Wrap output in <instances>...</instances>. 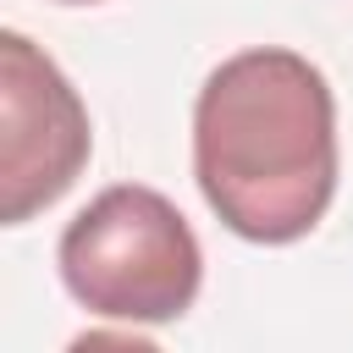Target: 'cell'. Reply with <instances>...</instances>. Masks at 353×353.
<instances>
[{
  "label": "cell",
  "instance_id": "6da1fadb",
  "mask_svg": "<svg viewBox=\"0 0 353 353\" xmlns=\"http://www.w3.org/2000/svg\"><path fill=\"white\" fill-rule=\"evenodd\" d=\"M336 99L325 72L281 44L226 55L193 99V176L243 243H298L336 199Z\"/></svg>",
  "mask_w": 353,
  "mask_h": 353
},
{
  "label": "cell",
  "instance_id": "7a4b0ae2",
  "mask_svg": "<svg viewBox=\"0 0 353 353\" xmlns=\"http://www.w3.org/2000/svg\"><path fill=\"white\" fill-rule=\"evenodd\" d=\"M55 265L88 314L127 325L182 320L204 281V248L188 215L143 182H116L88 199L66 221Z\"/></svg>",
  "mask_w": 353,
  "mask_h": 353
},
{
  "label": "cell",
  "instance_id": "3957f363",
  "mask_svg": "<svg viewBox=\"0 0 353 353\" xmlns=\"http://www.w3.org/2000/svg\"><path fill=\"white\" fill-rule=\"evenodd\" d=\"M94 127L66 72L28 39L0 33V221L50 210L88 165Z\"/></svg>",
  "mask_w": 353,
  "mask_h": 353
},
{
  "label": "cell",
  "instance_id": "277c9868",
  "mask_svg": "<svg viewBox=\"0 0 353 353\" xmlns=\"http://www.w3.org/2000/svg\"><path fill=\"white\" fill-rule=\"evenodd\" d=\"M61 6H99V0H61Z\"/></svg>",
  "mask_w": 353,
  "mask_h": 353
}]
</instances>
